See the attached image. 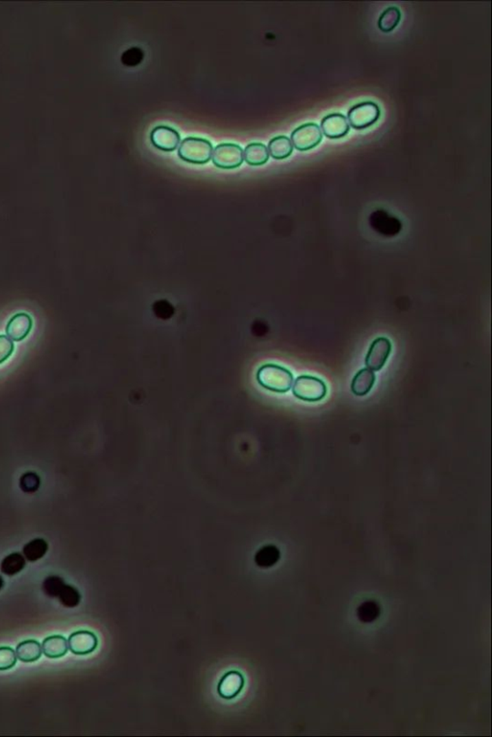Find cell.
Wrapping results in <instances>:
<instances>
[{
    "instance_id": "6da1fadb",
    "label": "cell",
    "mask_w": 492,
    "mask_h": 737,
    "mask_svg": "<svg viewBox=\"0 0 492 737\" xmlns=\"http://www.w3.org/2000/svg\"><path fill=\"white\" fill-rule=\"evenodd\" d=\"M257 381L260 386L267 390L286 393L293 386V375L285 367L278 364H267L260 367L258 371Z\"/></svg>"
},
{
    "instance_id": "4316f807",
    "label": "cell",
    "mask_w": 492,
    "mask_h": 737,
    "mask_svg": "<svg viewBox=\"0 0 492 737\" xmlns=\"http://www.w3.org/2000/svg\"><path fill=\"white\" fill-rule=\"evenodd\" d=\"M15 345L11 338L4 335H0V364L6 362L11 355L13 354Z\"/></svg>"
},
{
    "instance_id": "8fae6325",
    "label": "cell",
    "mask_w": 492,
    "mask_h": 737,
    "mask_svg": "<svg viewBox=\"0 0 492 737\" xmlns=\"http://www.w3.org/2000/svg\"><path fill=\"white\" fill-rule=\"evenodd\" d=\"M245 688V677L238 671H230L222 677L219 686L217 693L222 699L233 700Z\"/></svg>"
},
{
    "instance_id": "9c48e42d",
    "label": "cell",
    "mask_w": 492,
    "mask_h": 737,
    "mask_svg": "<svg viewBox=\"0 0 492 737\" xmlns=\"http://www.w3.org/2000/svg\"><path fill=\"white\" fill-rule=\"evenodd\" d=\"M69 651L76 655H87L95 652L99 645V639L94 633L86 629L74 632L69 636Z\"/></svg>"
},
{
    "instance_id": "52a82bcc",
    "label": "cell",
    "mask_w": 492,
    "mask_h": 737,
    "mask_svg": "<svg viewBox=\"0 0 492 737\" xmlns=\"http://www.w3.org/2000/svg\"><path fill=\"white\" fill-rule=\"evenodd\" d=\"M391 349H393V345L389 338H376L370 345L367 358H365V364L367 368L372 371H381L388 361Z\"/></svg>"
},
{
    "instance_id": "5b68a950",
    "label": "cell",
    "mask_w": 492,
    "mask_h": 737,
    "mask_svg": "<svg viewBox=\"0 0 492 737\" xmlns=\"http://www.w3.org/2000/svg\"><path fill=\"white\" fill-rule=\"evenodd\" d=\"M212 163L221 169H235L243 163V151L240 145L221 144L212 150Z\"/></svg>"
},
{
    "instance_id": "83f0119b",
    "label": "cell",
    "mask_w": 492,
    "mask_h": 737,
    "mask_svg": "<svg viewBox=\"0 0 492 737\" xmlns=\"http://www.w3.org/2000/svg\"><path fill=\"white\" fill-rule=\"evenodd\" d=\"M3 586H4V579H2L1 576H0V590H1L2 588H3Z\"/></svg>"
},
{
    "instance_id": "8992f818",
    "label": "cell",
    "mask_w": 492,
    "mask_h": 737,
    "mask_svg": "<svg viewBox=\"0 0 492 737\" xmlns=\"http://www.w3.org/2000/svg\"><path fill=\"white\" fill-rule=\"evenodd\" d=\"M321 130L317 123H309L300 125L291 133V144L299 151H308L315 149L321 142Z\"/></svg>"
},
{
    "instance_id": "3957f363",
    "label": "cell",
    "mask_w": 492,
    "mask_h": 737,
    "mask_svg": "<svg viewBox=\"0 0 492 737\" xmlns=\"http://www.w3.org/2000/svg\"><path fill=\"white\" fill-rule=\"evenodd\" d=\"M293 393L298 399L305 402H319L327 395V386L321 379L302 375L293 384Z\"/></svg>"
},
{
    "instance_id": "484cf974",
    "label": "cell",
    "mask_w": 492,
    "mask_h": 737,
    "mask_svg": "<svg viewBox=\"0 0 492 737\" xmlns=\"http://www.w3.org/2000/svg\"><path fill=\"white\" fill-rule=\"evenodd\" d=\"M40 484L39 476L33 472L23 474L20 480L21 488L26 493H34L39 490Z\"/></svg>"
},
{
    "instance_id": "277c9868",
    "label": "cell",
    "mask_w": 492,
    "mask_h": 737,
    "mask_svg": "<svg viewBox=\"0 0 492 737\" xmlns=\"http://www.w3.org/2000/svg\"><path fill=\"white\" fill-rule=\"evenodd\" d=\"M350 125L356 130H364L373 125L381 116V110L378 105L372 101H365L356 104L348 112Z\"/></svg>"
},
{
    "instance_id": "44dd1931",
    "label": "cell",
    "mask_w": 492,
    "mask_h": 737,
    "mask_svg": "<svg viewBox=\"0 0 492 737\" xmlns=\"http://www.w3.org/2000/svg\"><path fill=\"white\" fill-rule=\"evenodd\" d=\"M401 21V12L397 7H389L380 16L378 21L379 29L384 33H389L399 25Z\"/></svg>"
},
{
    "instance_id": "30bf717a",
    "label": "cell",
    "mask_w": 492,
    "mask_h": 737,
    "mask_svg": "<svg viewBox=\"0 0 492 737\" xmlns=\"http://www.w3.org/2000/svg\"><path fill=\"white\" fill-rule=\"evenodd\" d=\"M321 132L331 140L341 139L349 133L350 127L347 118L343 114H330L321 121Z\"/></svg>"
},
{
    "instance_id": "5bb4252c",
    "label": "cell",
    "mask_w": 492,
    "mask_h": 737,
    "mask_svg": "<svg viewBox=\"0 0 492 737\" xmlns=\"http://www.w3.org/2000/svg\"><path fill=\"white\" fill-rule=\"evenodd\" d=\"M376 376L374 372L369 368L360 369L351 384V390L357 396H365L373 388Z\"/></svg>"
},
{
    "instance_id": "7c38bea8",
    "label": "cell",
    "mask_w": 492,
    "mask_h": 737,
    "mask_svg": "<svg viewBox=\"0 0 492 737\" xmlns=\"http://www.w3.org/2000/svg\"><path fill=\"white\" fill-rule=\"evenodd\" d=\"M33 321L29 314L20 312L12 316L6 326V334L14 342H21L32 330Z\"/></svg>"
},
{
    "instance_id": "e0dca14e",
    "label": "cell",
    "mask_w": 492,
    "mask_h": 737,
    "mask_svg": "<svg viewBox=\"0 0 492 737\" xmlns=\"http://www.w3.org/2000/svg\"><path fill=\"white\" fill-rule=\"evenodd\" d=\"M267 149L272 158L284 160L288 158L293 154V145L286 136H278L269 142Z\"/></svg>"
},
{
    "instance_id": "d4e9b609",
    "label": "cell",
    "mask_w": 492,
    "mask_h": 737,
    "mask_svg": "<svg viewBox=\"0 0 492 737\" xmlns=\"http://www.w3.org/2000/svg\"><path fill=\"white\" fill-rule=\"evenodd\" d=\"M16 664L15 651L10 647H0V671L10 670Z\"/></svg>"
},
{
    "instance_id": "603a6c76",
    "label": "cell",
    "mask_w": 492,
    "mask_h": 737,
    "mask_svg": "<svg viewBox=\"0 0 492 737\" xmlns=\"http://www.w3.org/2000/svg\"><path fill=\"white\" fill-rule=\"evenodd\" d=\"M58 598L60 603L64 607L69 608V609L77 607L81 602V594L79 592L78 589L73 586H69V584H66L64 586Z\"/></svg>"
},
{
    "instance_id": "ba28073f",
    "label": "cell",
    "mask_w": 492,
    "mask_h": 737,
    "mask_svg": "<svg viewBox=\"0 0 492 737\" xmlns=\"http://www.w3.org/2000/svg\"><path fill=\"white\" fill-rule=\"evenodd\" d=\"M180 135L175 129L166 125L155 127L150 134L151 144L157 149L164 152H173L180 144Z\"/></svg>"
},
{
    "instance_id": "ac0fdd59",
    "label": "cell",
    "mask_w": 492,
    "mask_h": 737,
    "mask_svg": "<svg viewBox=\"0 0 492 737\" xmlns=\"http://www.w3.org/2000/svg\"><path fill=\"white\" fill-rule=\"evenodd\" d=\"M26 565L25 558L20 553H12L2 560L0 570L6 576H15L25 569Z\"/></svg>"
},
{
    "instance_id": "4fadbf2b",
    "label": "cell",
    "mask_w": 492,
    "mask_h": 737,
    "mask_svg": "<svg viewBox=\"0 0 492 737\" xmlns=\"http://www.w3.org/2000/svg\"><path fill=\"white\" fill-rule=\"evenodd\" d=\"M42 653L49 658H60L68 653V640L64 636H51L45 639L42 645Z\"/></svg>"
},
{
    "instance_id": "ffe728a7",
    "label": "cell",
    "mask_w": 492,
    "mask_h": 737,
    "mask_svg": "<svg viewBox=\"0 0 492 737\" xmlns=\"http://www.w3.org/2000/svg\"><path fill=\"white\" fill-rule=\"evenodd\" d=\"M280 551L275 546H265L258 551L255 555V562L262 569H269L277 564V562L280 560Z\"/></svg>"
},
{
    "instance_id": "7a4b0ae2",
    "label": "cell",
    "mask_w": 492,
    "mask_h": 737,
    "mask_svg": "<svg viewBox=\"0 0 492 737\" xmlns=\"http://www.w3.org/2000/svg\"><path fill=\"white\" fill-rule=\"evenodd\" d=\"M212 145L202 138L188 137L179 145V158L186 163L204 164L212 159Z\"/></svg>"
},
{
    "instance_id": "9a60e30c",
    "label": "cell",
    "mask_w": 492,
    "mask_h": 737,
    "mask_svg": "<svg viewBox=\"0 0 492 737\" xmlns=\"http://www.w3.org/2000/svg\"><path fill=\"white\" fill-rule=\"evenodd\" d=\"M42 652V646H40L39 641L29 639V640L23 641V642L19 644L18 647H16V655L21 662L30 663L40 660Z\"/></svg>"
},
{
    "instance_id": "7402d4cb",
    "label": "cell",
    "mask_w": 492,
    "mask_h": 737,
    "mask_svg": "<svg viewBox=\"0 0 492 737\" xmlns=\"http://www.w3.org/2000/svg\"><path fill=\"white\" fill-rule=\"evenodd\" d=\"M380 614H381L380 605L374 601H367L360 605L358 609V617L365 623H371L378 619Z\"/></svg>"
},
{
    "instance_id": "d6986e66",
    "label": "cell",
    "mask_w": 492,
    "mask_h": 737,
    "mask_svg": "<svg viewBox=\"0 0 492 737\" xmlns=\"http://www.w3.org/2000/svg\"><path fill=\"white\" fill-rule=\"evenodd\" d=\"M49 550V545L42 538H35L23 547V554L26 560L35 562L42 559Z\"/></svg>"
},
{
    "instance_id": "2e32d148",
    "label": "cell",
    "mask_w": 492,
    "mask_h": 737,
    "mask_svg": "<svg viewBox=\"0 0 492 737\" xmlns=\"http://www.w3.org/2000/svg\"><path fill=\"white\" fill-rule=\"evenodd\" d=\"M243 159L250 166H262V164H265L269 161V149L265 145L260 144V142H253V144L248 145L245 147V151H243Z\"/></svg>"
},
{
    "instance_id": "cb8c5ba5",
    "label": "cell",
    "mask_w": 492,
    "mask_h": 737,
    "mask_svg": "<svg viewBox=\"0 0 492 737\" xmlns=\"http://www.w3.org/2000/svg\"><path fill=\"white\" fill-rule=\"evenodd\" d=\"M66 586L64 579L58 576L47 577L42 583V590L50 598H58L62 589Z\"/></svg>"
}]
</instances>
